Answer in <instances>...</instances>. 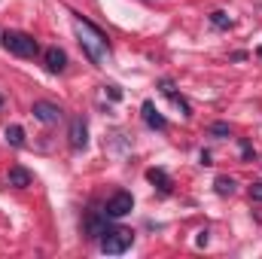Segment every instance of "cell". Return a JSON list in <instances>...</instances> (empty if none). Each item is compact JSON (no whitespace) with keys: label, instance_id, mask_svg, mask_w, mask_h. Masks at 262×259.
<instances>
[{"label":"cell","instance_id":"6da1fadb","mask_svg":"<svg viewBox=\"0 0 262 259\" xmlns=\"http://www.w3.org/2000/svg\"><path fill=\"white\" fill-rule=\"evenodd\" d=\"M73 34H76V40H79V46H82V52L89 55V61L92 64H107V58H110V43H107V37H104V31L101 28H95L89 18H82V15H76L73 12Z\"/></svg>","mask_w":262,"mask_h":259},{"label":"cell","instance_id":"7a4b0ae2","mask_svg":"<svg viewBox=\"0 0 262 259\" xmlns=\"http://www.w3.org/2000/svg\"><path fill=\"white\" fill-rule=\"evenodd\" d=\"M0 43H3L6 52H12V55H18V58H34V55L40 52V43H37L31 34H21V31H6V34L0 37Z\"/></svg>","mask_w":262,"mask_h":259},{"label":"cell","instance_id":"3957f363","mask_svg":"<svg viewBox=\"0 0 262 259\" xmlns=\"http://www.w3.org/2000/svg\"><path fill=\"white\" fill-rule=\"evenodd\" d=\"M98 241H101V250L104 253L119 256V253H125L131 244H134V232L131 229H107Z\"/></svg>","mask_w":262,"mask_h":259},{"label":"cell","instance_id":"277c9868","mask_svg":"<svg viewBox=\"0 0 262 259\" xmlns=\"http://www.w3.org/2000/svg\"><path fill=\"white\" fill-rule=\"evenodd\" d=\"M131 207H134L131 192H116V195L107 198V204H104V217H107V220H122L125 213H131Z\"/></svg>","mask_w":262,"mask_h":259},{"label":"cell","instance_id":"5b68a950","mask_svg":"<svg viewBox=\"0 0 262 259\" xmlns=\"http://www.w3.org/2000/svg\"><path fill=\"white\" fill-rule=\"evenodd\" d=\"M31 113H34V119L37 122H43V125H58L61 122V107L58 104H49V101H34V107H31Z\"/></svg>","mask_w":262,"mask_h":259},{"label":"cell","instance_id":"8992f818","mask_svg":"<svg viewBox=\"0 0 262 259\" xmlns=\"http://www.w3.org/2000/svg\"><path fill=\"white\" fill-rule=\"evenodd\" d=\"M70 146L73 149H85L89 146V125H85V119L82 116H76V119H70Z\"/></svg>","mask_w":262,"mask_h":259},{"label":"cell","instance_id":"52a82bcc","mask_svg":"<svg viewBox=\"0 0 262 259\" xmlns=\"http://www.w3.org/2000/svg\"><path fill=\"white\" fill-rule=\"evenodd\" d=\"M43 61H46V70H49V73H64L67 55H64V49H58V46H49V49L43 52Z\"/></svg>","mask_w":262,"mask_h":259},{"label":"cell","instance_id":"ba28073f","mask_svg":"<svg viewBox=\"0 0 262 259\" xmlns=\"http://www.w3.org/2000/svg\"><path fill=\"white\" fill-rule=\"evenodd\" d=\"M146 180H149V183H152V186H156L162 195H171V192H174V183H171V177H168L162 168H149V171H146Z\"/></svg>","mask_w":262,"mask_h":259},{"label":"cell","instance_id":"9c48e42d","mask_svg":"<svg viewBox=\"0 0 262 259\" xmlns=\"http://www.w3.org/2000/svg\"><path fill=\"white\" fill-rule=\"evenodd\" d=\"M6 183H9L12 189H25V186H31V171L21 168V165H15V168H9V174H6Z\"/></svg>","mask_w":262,"mask_h":259},{"label":"cell","instance_id":"30bf717a","mask_svg":"<svg viewBox=\"0 0 262 259\" xmlns=\"http://www.w3.org/2000/svg\"><path fill=\"white\" fill-rule=\"evenodd\" d=\"M143 119H146V125H149V128H159V131L168 128V119L152 107V101H143Z\"/></svg>","mask_w":262,"mask_h":259},{"label":"cell","instance_id":"8fae6325","mask_svg":"<svg viewBox=\"0 0 262 259\" xmlns=\"http://www.w3.org/2000/svg\"><path fill=\"white\" fill-rule=\"evenodd\" d=\"M107 229H110V226H107V217H95V213H92V217L85 220V232H89V238H101Z\"/></svg>","mask_w":262,"mask_h":259},{"label":"cell","instance_id":"7c38bea8","mask_svg":"<svg viewBox=\"0 0 262 259\" xmlns=\"http://www.w3.org/2000/svg\"><path fill=\"white\" fill-rule=\"evenodd\" d=\"M3 137H6V143H9V146H15V149H21V146H25V128H21V125H6Z\"/></svg>","mask_w":262,"mask_h":259},{"label":"cell","instance_id":"4fadbf2b","mask_svg":"<svg viewBox=\"0 0 262 259\" xmlns=\"http://www.w3.org/2000/svg\"><path fill=\"white\" fill-rule=\"evenodd\" d=\"M213 186H216V192H220V195H232V192H235V186H238V183H235L232 177H226V174H220V177L213 180Z\"/></svg>","mask_w":262,"mask_h":259},{"label":"cell","instance_id":"5bb4252c","mask_svg":"<svg viewBox=\"0 0 262 259\" xmlns=\"http://www.w3.org/2000/svg\"><path fill=\"white\" fill-rule=\"evenodd\" d=\"M210 25H213V28H223V31H226V28H232V18H229L226 12H213V15H210Z\"/></svg>","mask_w":262,"mask_h":259},{"label":"cell","instance_id":"9a60e30c","mask_svg":"<svg viewBox=\"0 0 262 259\" xmlns=\"http://www.w3.org/2000/svg\"><path fill=\"white\" fill-rule=\"evenodd\" d=\"M210 134H213V137H226V134H229V125H226V122H213V125H210Z\"/></svg>","mask_w":262,"mask_h":259},{"label":"cell","instance_id":"2e32d148","mask_svg":"<svg viewBox=\"0 0 262 259\" xmlns=\"http://www.w3.org/2000/svg\"><path fill=\"white\" fill-rule=\"evenodd\" d=\"M250 198H253V201H262V183H253V186H250Z\"/></svg>","mask_w":262,"mask_h":259},{"label":"cell","instance_id":"e0dca14e","mask_svg":"<svg viewBox=\"0 0 262 259\" xmlns=\"http://www.w3.org/2000/svg\"><path fill=\"white\" fill-rule=\"evenodd\" d=\"M107 95H110L113 101H119V98H122V92H119V85H107Z\"/></svg>","mask_w":262,"mask_h":259},{"label":"cell","instance_id":"ac0fdd59","mask_svg":"<svg viewBox=\"0 0 262 259\" xmlns=\"http://www.w3.org/2000/svg\"><path fill=\"white\" fill-rule=\"evenodd\" d=\"M241 156H244V159H250V156H253V149H250V143H241Z\"/></svg>","mask_w":262,"mask_h":259},{"label":"cell","instance_id":"d6986e66","mask_svg":"<svg viewBox=\"0 0 262 259\" xmlns=\"http://www.w3.org/2000/svg\"><path fill=\"white\" fill-rule=\"evenodd\" d=\"M3 104H6V101H3V95H0V110H3Z\"/></svg>","mask_w":262,"mask_h":259},{"label":"cell","instance_id":"ffe728a7","mask_svg":"<svg viewBox=\"0 0 262 259\" xmlns=\"http://www.w3.org/2000/svg\"><path fill=\"white\" fill-rule=\"evenodd\" d=\"M259 58H262V46H259Z\"/></svg>","mask_w":262,"mask_h":259}]
</instances>
